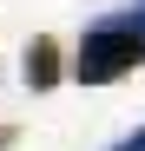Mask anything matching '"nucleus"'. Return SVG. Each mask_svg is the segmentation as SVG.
I'll return each instance as SVG.
<instances>
[{
  "instance_id": "7ed1b4c3",
  "label": "nucleus",
  "mask_w": 145,
  "mask_h": 151,
  "mask_svg": "<svg viewBox=\"0 0 145 151\" xmlns=\"http://www.w3.org/2000/svg\"><path fill=\"white\" fill-rule=\"evenodd\" d=\"M112 151H145V125H138V132H125V138H119Z\"/></svg>"
},
{
  "instance_id": "f03ea898",
  "label": "nucleus",
  "mask_w": 145,
  "mask_h": 151,
  "mask_svg": "<svg viewBox=\"0 0 145 151\" xmlns=\"http://www.w3.org/2000/svg\"><path fill=\"white\" fill-rule=\"evenodd\" d=\"M59 79H66V66H59V46L46 40V33H33V40H27V86H33V92H53Z\"/></svg>"
},
{
  "instance_id": "20e7f679",
  "label": "nucleus",
  "mask_w": 145,
  "mask_h": 151,
  "mask_svg": "<svg viewBox=\"0 0 145 151\" xmlns=\"http://www.w3.org/2000/svg\"><path fill=\"white\" fill-rule=\"evenodd\" d=\"M138 20H145V0H138Z\"/></svg>"
},
{
  "instance_id": "f257e3e1",
  "label": "nucleus",
  "mask_w": 145,
  "mask_h": 151,
  "mask_svg": "<svg viewBox=\"0 0 145 151\" xmlns=\"http://www.w3.org/2000/svg\"><path fill=\"white\" fill-rule=\"evenodd\" d=\"M132 66H145V20L138 13H106V20H92L79 33L66 72L79 86H119Z\"/></svg>"
}]
</instances>
